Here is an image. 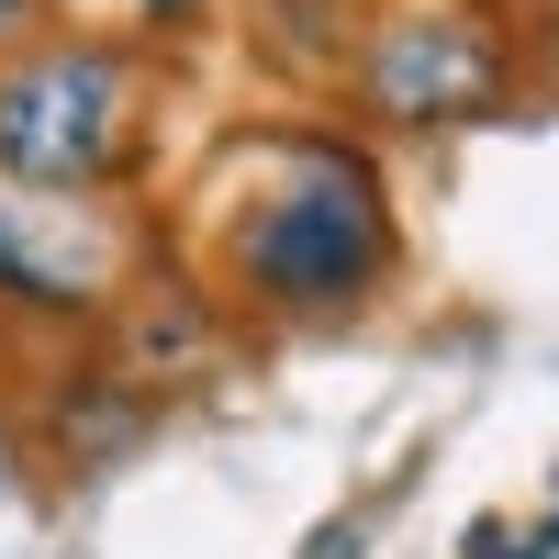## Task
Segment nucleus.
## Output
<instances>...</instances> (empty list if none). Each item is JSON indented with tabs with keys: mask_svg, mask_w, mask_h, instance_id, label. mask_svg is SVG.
Here are the masks:
<instances>
[{
	"mask_svg": "<svg viewBox=\"0 0 559 559\" xmlns=\"http://www.w3.org/2000/svg\"><path fill=\"white\" fill-rule=\"evenodd\" d=\"M280 168L258 179V202L224 224V269H236L247 302H280V313H336L358 302L369 280L392 269V213H381V179L369 157L324 146V134H292L269 146Z\"/></svg>",
	"mask_w": 559,
	"mask_h": 559,
	"instance_id": "obj_1",
	"label": "nucleus"
},
{
	"mask_svg": "<svg viewBox=\"0 0 559 559\" xmlns=\"http://www.w3.org/2000/svg\"><path fill=\"white\" fill-rule=\"evenodd\" d=\"M157 12H202V0H157Z\"/></svg>",
	"mask_w": 559,
	"mask_h": 559,
	"instance_id": "obj_6",
	"label": "nucleus"
},
{
	"mask_svg": "<svg viewBox=\"0 0 559 559\" xmlns=\"http://www.w3.org/2000/svg\"><path fill=\"white\" fill-rule=\"evenodd\" d=\"M358 90L392 123H448V112H481L503 90V45L471 23H392V34H369Z\"/></svg>",
	"mask_w": 559,
	"mask_h": 559,
	"instance_id": "obj_3",
	"label": "nucleus"
},
{
	"mask_svg": "<svg viewBox=\"0 0 559 559\" xmlns=\"http://www.w3.org/2000/svg\"><path fill=\"white\" fill-rule=\"evenodd\" d=\"M302 559H369V537H358V515H336V526H324Z\"/></svg>",
	"mask_w": 559,
	"mask_h": 559,
	"instance_id": "obj_4",
	"label": "nucleus"
},
{
	"mask_svg": "<svg viewBox=\"0 0 559 559\" xmlns=\"http://www.w3.org/2000/svg\"><path fill=\"white\" fill-rule=\"evenodd\" d=\"M23 23H34V0H0V45H12V34H23Z\"/></svg>",
	"mask_w": 559,
	"mask_h": 559,
	"instance_id": "obj_5",
	"label": "nucleus"
},
{
	"mask_svg": "<svg viewBox=\"0 0 559 559\" xmlns=\"http://www.w3.org/2000/svg\"><path fill=\"white\" fill-rule=\"evenodd\" d=\"M134 112H146V79H134L123 45L102 34L23 45L0 68V191H34V202L102 191L134 157Z\"/></svg>",
	"mask_w": 559,
	"mask_h": 559,
	"instance_id": "obj_2",
	"label": "nucleus"
}]
</instances>
